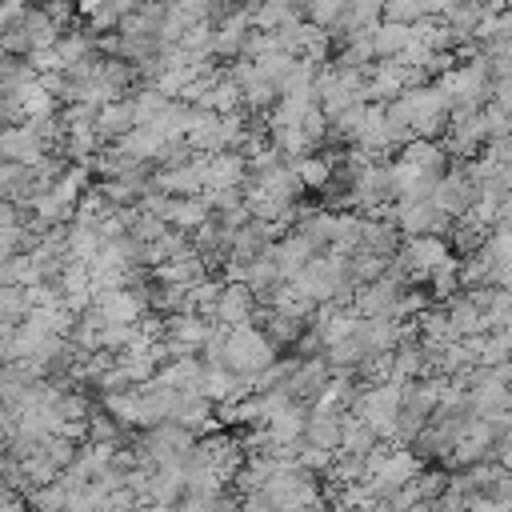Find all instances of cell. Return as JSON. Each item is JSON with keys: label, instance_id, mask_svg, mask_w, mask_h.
<instances>
[{"label": "cell", "instance_id": "cell-26", "mask_svg": "<svg viewBox=\"0 0 512 512\" xmlns=\"http://www.w3.org/2000/svg\"><path fill=\"white\" fill-rule=\"evenodd\" d=\"M412 44V32L404 24H376L372 28V56L376 60H396Z\"/></svg>", "mask_w": 512, "mask_h": 512}, {"label": "cell", "instance_id": "cell-19", "mask_svg": "<svg viewBox=\"0 0 512 512\" xmlns=\"http://www.w3.org/2000/svg\"><path fill=\"white\" fill-rule=\"evenodd\" d=\"M300 444L336 452V444H340V412H308L304 432H300Z\"/></svg>", "mask_w": 512, "mask_h": 512}, {"label": "cell", "instance_id": "cell-43", "mask_svg": "<svg viewBox=\"0 0 512 512\" xmlns=\"http://www.w3.org/2000/svg\"><path fill=\"white\" fill-rule=\"evenodd\" d=\"M264 52H276L272 32H256V28H248V36H244V44H240V60H256V56H264Z\"/></svg>", "mask_w": 512, "mask_h": 512}, {"label": "cell", "instance_id": "cell-33", "mask_svg": "<svg viewBox=\"0 0 512 512\" xmlns=\"http://www.w3.org/2000/svg\"><path fill=\"white\" fill-rule=\"evenodd\" d=\"M32 312V292L24 284H0V316L8 324H20Z\"/></svg>", "mask_w": 512, "mask_h": 512}, {"label": "cell", "instance_id": "cell-3", "mask_svg": "<svg viewBox=\"0 0 512 512\" xmlns=\"http://www.w3.org/2000/svg\"><path fill=\"white\" fill-rule=\"evenodd\" d=\"M472 200H476V184L460 172V164L448 168V172H440V176H436V188H432V196H428V204H432L436 212H444L448 220H460V216L472 208Z\"/></svg>", "mask_w": 512, "mask_h": 512}, {"label": "cell", "instance_id": "cell-12", "mask_svg": "<svg viewBox=\"0 0 512 512\" xmlns=\"http://www.w3.org/2000/svg\"><path fill=\"white\" fill-rule=\"evenodd\" d=\"M136 124H132V104L128 100H108L96 108V120H92V132L100 144H116L120 136H128Z\"/></svg>", "mask_w": 512, "mask_h": 512}, {"label": "cell", "instance_id": "cell-40", "mask_svg": "<svg viewBox=\"0 0 512 512\" xmlns=\"http://www.w3.org/2000/svg\"><path fill=\"white\" fill-rule=\"evenodd\" d=\"M340 12H344V0H312V4H308V12H304V20L328 32V28L336 24V16H340Z\"/></svg>", "mask_w": 512, "mask_h": 512}, {"label": "cell", "instance_id": "cell-27", "mask_svg": "<svg viewBox=\"0 0 512 512\" xmlns=\"http://www.w3.org/2000/svg\"><path fill=\"white\" fill-rule=\"evenodd\" d=\"M484 16H488V12H484L476 0H452L436 20H440V24H448L452 32H460V36H468V40H472V32H476V24H480Z\"/></svg>", "mask_w": 512, "mask_h": 512}, {"label": "cell", "instance_id": "cell-10", "mask_svg": "<svg viewBox=\"0 0 512 512\" xmlns=\"http://www.w3.org/2000/svg\"><path fill=\"white\" fill-rule=\"evenodd\" d=\"M40 156H44V144H40L36 132L28 128V120H24V124H8V128H0V160L32 168Z\"/></svg>", "mask_w": 512, "mask_h": 512}, {"label": "cell", "instance_id": "cell-2", "mask_svg": "<svg viewBox=\"0 0 512 512\" xmlns=\"http://www.w3.org/2000/svg\"><path fill=\"white\" fill-rule=\"evenodd\" d=\"M204 168H208V156L192 152L176 168H152V188L164 196H200L204 192Z\"/></svg>", "mask_w": 512, "mask_h": 512}, {"label": "cell", "instance_id": "cell-31", "mask_svg": "<svg viewBox=\"0 0 512 512\" xmlns=\"http://www.w3.org/2000/svg\"><path fill=\"white\" fill-rule=\"evenodd\" d=\"M292 168H296V180L304 184V192H320L332 180V164L324 160V152H308V156L292 160Z\"/></svg>", "mask_w": 512, "mask_h": 512}, {"label": "cell", "instance_id": "cell-7", "mask_svg": "<svg viewBox=\"0 0 512 512\" xmlns=\"http://www.w3.org/2000/svg\"><path fill=\"white\" fill-rule=\"evenodd\" d=\"M196 392H200L212 408H220V404L244 400V396H248V384H244V376H236V372H228V368H220V364H204Z\"/></svg>", "mask_w": 512, "mask_h": 512}, {"label": "cell", "instance_id": "cell-4", "mask_svg": "<svg viewBox=\"0 0 512 512\" xmlns=\"http://www.w3.org/2000/svg\"><path fill=\"white\" fill-rule=\"evenodd\" d=\"M396 256L404 260V268L412 272V280H424V272L436 268L440 260H448L452 252H448V240H440V236H400Z\"/></svg>", "mask_w": 512, "mask_h": 512}, {"label": "cell", "instance_id": "cell-8", "mask_svg": "<svg viewBox=\"0 0 512 512\" xmlns=\"http://www.w3.org/2000/svg\"><path fill=\"white\" fill-rule=\"evenodd\" d=\"M400 292H404L400 284H392L388 276H380L376 284L356 288V296H352V312H356V316H388V320H396Z\"/></svg>", "mask_w": 512, "mask_h": 512}, {"label": "cell", "instance_id": "cell-9", "mask_svg": "<svg viewBox=\"0 0 512 512\" xmlns=\"http://www.w3.org/2000/svg\"><path fill=\"white\" fill-rule=\"evenodd\" d=\"M168 420L172 424H180V428H188L196 440L200 436H208L212 428H216V416H212V404L200 396V392H176V400H172V412H168Z\"/></svg>", "mask_w": 512, "mask_h": 512}, {"label": "cell", "instance_id": "cell-28", "mask_svg": "<svg viewBox=\"0 0 512 512\" xmlns=\"http://www.w3.org/2000/svg\"><path fill=\"white\" fill-rule=\"evenodd\" d=\"M248 12H252V28H256V32H276L280 24L296 20L292 0H252Z\"/></svg>", "mask_w": 512, "mask_h": 512}, {"label": "cell", "instance_id": "cell-41", "mask_svg": "<svg viewBox=\"0 0 512 512\" xmlns=\"http://www.w3.org/2000/svg\"><path fill=\"white\" fill-rule=\"evenodd\" d=\"M296 128H300V132L320 148V144H324V136H328V116H324L316 104H308V112L300 116V124H296Z\"/></svg>", "mask_w": 512, "mask_h": 512}, {"label": "cell", "instance_id": "cell-47", "mask_svg": "<svg viewBox=\"0 0 512 512\" xmlns=\"http://www.w3.org/2000/svg\"><path fill=\"white\" fill-rule=\"evenodd\" d=\"M476 4H480L484 12H504V4H508V0H476Z\"/></svg>", "mask_w": 512, "mask_h": 512}, {"label": "cell", "instance_id": "cell-14", "mask_svg": "<svg viewBox=\"0 0 512 512\" xmlns=\"http://www.w3.org/2000/svg\"><path fill=\"white\" fill-rule=\"evenodd\" d=\"M148 272H152V284H176V288H192L196 280L208 276V268H204V260L196 252H184V256L164 260V264H152Z\"/></svg>", "mask_w": 512, "mask_h": 512}, {"label": "cell", "instance_id": "cell-11", "mask_svg": "<svg viewBox=\"0 0 512 512\" xmlns=\"http://www.w3.org/2000/svg\"><path fill=\"white\" fill-rule=\"evenodd\" d=\"M268 256H272V264H276V272H280V280H292L312 256H316V248L304 240V236H296V232H284L276 244H268Z\"/></svg>", "mask_w": 512, "mask_h": 512}, {"label": "cell", "instance_id": "cell-25", "mask_svg": "<svg viewBox=\"0 0 512 512\" xmlns=\"http://www.w3.org/2000/svg\"><path fill=\"white\" fill-rule=\"evenodd\" d=\"M208 328L212 324L204 316H196V312H172V316H164V336H172V340H180L188 348H200L204 336H208Z\"/></svg>", "mask_w": 512, "mask_h": 512}, {"label": "cell", "instance_id": "cell-44", "mask_svg": "<svg viewBox=\"0 0 512 512\" xmlns=\"http://www.w3.org/2000/svg\"><path fill=\"white\" fill-rule=\"evenodd\" d=\"M276 504L268 500V492L264 488H256V492H240L236 496V512H272Z\"/></svg>", "mask_w": 512, "mask_h": 512}, {"label": "cell", "instance_id": "cell-15", "mask_svg": "<svg viewBox=\"0 0 512 512\" xmlns=\"http://www.w3.org/2000/svg\"><path fill=\"white\" fill-rule=\"evenodd\" d=\"M200 372H204V360L200 356H180V360L160 364L152 372V384L172 388V392H196L200 388Z\"/></svg>", "mask_w": 512, "mask_h": 512}, {"label": "cell", "instance_id": "cell-36", "mask_svg": "<svg viewBox=\"0 0 512 512\" xmlns=\"http://www.w3.org/2000/svg\"><path fill=\"white\" fill-rule=\"evenodd\" d=\"M20 112H24V120H40V116L56 112V100L40 84H28V88H20Z\"/></svg>", "mask_w": 512, "mask_h": 512}, {"label": "cell", "instance_id": "cell-5", "mask_svg": "<svg viewBox=\"0 0 512 512\" xmlns=\"http://www.w3.org/2000/svg\"><path fill=\"white\" fill-rule=\"evenodd\" d=\"M92 308L100 312L104 324H136L148 312L144 300L132 288H104V292L92 296Z\"/></svg>", "mask_w": 512, "mask_h": 512}, {"label": "cell", "instance_id": "cell-48", "mask_svg": "<svg viewBox=\"0 0 512 512\" xmlns=\"http://www.w3.org/2000/svg\"><path fill=\"white\" fill-rule=\"evenodd\" d=\"M12 328H16V324H8V320L0 316V340H8V332H12Z\"/></svg>", "mask_w": 512, "mask_h": 512}, {"label": "cell", "instance_id": "cell-50", "mask_svg": "<svg viewBox=\"0 0 512 512\" xmlns=\"http://www.w3.org/2000/svg\"><path fill=\"white\" fill-rule=\"evenodd\" d=\"M136 512H140V508H136Z\"/></svg>", "mask_w": 512, "mask_h": 512}, {"label": "cell", "instance_id": "cell-18", "mask_svg": "<svg viewBox=\"0 0 512 512\" xmlns=\"http://www.w3.org/2000/svg\"><path fill=\"white\" fill-rule=\"evenodd\" d=\"M208 216H212V212H208V204H204L200 196H168V208H164V224H168V228L192 236Z\"/></svg>", "mask_w": 512, "mask_h": 512}, {"label": "cell", "instance_id": "cell-45", "mask_svg": "<svg viewBox=\"0 0 512 512\" xmlns=\"http://www.w3.org/2000/svg\"><path fill=\"white\" fill-rule=\"evenodd\" d=\"M24 12H28V0H0V32L16 28L24 20Z\"/></svg>", "mask_w": 512, "mask_h": 512}, {"label": "cell", "instance_id": "cell-30", "mask_svg": "<svg viewBox=\"0 0 512 512\" xmlns=\"http://www.w3.org/2000/svg\"><path fill=\"white\" fill-rule=\"evenodd\" d=\"M316 72H320V64L296 56L292 68H288V76L276 84V92H280V96H312V88H316Z\"/></svg>", "mask_w": 512, "mask_h": 512}, {"label": "cell", "instance_id": "cell-1", "mask_svg": "<svg viewBox=\"0 0 512 512\" xmlns=\"http://www.w3.org/2000/svg\"><path fill=\"white\" fill-rule=\"evenodd\" d=\"M272 360H276V348L268 344V336H264L256 324L228 328L220 368H228V372H236V376H252V372H260V368H268Z\"/></svg>", "mask_w": 512, "mask_h": 512}, {"label": "cell", "instance_id": "cell-22", "mask_svg": "<svg viewBox=\"0 0 512 512\" xmlns=\"http://www.w3.org/2000/svg\"><path fill=\"white\" fill-rule=\"evenodd\" d=\"M444 320H448V328H452V336L460 340V336H480L484 332V320H480V312L472 308V300L464 296V292H456L452 300H444Z\"/></svg>", "mask_w": 512, "mask_h": 512}, {"label": "cell", "instance_id": "cell-17", "mask_svg": "<svg viewBox=\"0 0 512 512\" xmlns=\"http://www.w3.org/2000/svg\"><path fill=\"white\" fill-rule=\"evenodd\" d=\"M244 176H248V168H244L240 152H212L208 168H204V192L208 188H240Z\"/></svg>", "mask_w": 512, "mask_h": 512}, {"label": "cell", "instance_id": "cell-21", "mask_svg": "<svg viewBox=\"0 0 512 512\" xmlns=\"http://www.w3.org/2000/svg\"><path fill=\"white\" fill-rule=\"evenodd\" d=\"M20 32H24V40H28V52H48V48H56V40H60V24H52L36 4H28L24 20H20Z\"/></svg>", "mask_w": 512, "mask_h": 512}, {"label": "cell", "instance_id": "cell-38", "mask_svg": "<svg viewBox=\"0 0 512 512\" xmlns=\"http://www.w3.org/2000/svg\"><path fill=\"white\" fill-rule=\"evenodd\" d=\"M292 60H296V56H284V52H264V56H256V60H252V72H256L260 80H268V84H280V80L288 76Z\"/></svg>", "mask_w": 512, "mask_h": 512}, {"label": "cell", "instance_id": "cell-42", "mask_svg": "<svg viewBox=\"0 0 512 512\" xmlns=\"http://www.w3.org/2000/svg\"><path fill=\"white\" fill-rule=\"evenodd\" d=\"M96 388H100V396H108V392H132L136 384H132V376H128L120 364H108V368L96 376Z\"/></svg>", "mask_w": 512, "mask_h": 512}, {"label": "cell", "instance_id": "cell-37", "mask_svg": "<svg viewBox=\"0 0 512 512\" xmlns=\"http://www.w3.org/2000/svg\"><path fill=\"white\" fill-rule=\"evenodd\" d=\"M420 0H380V24H404L412 28L420 20Z\"/></svg>", "mask_w": 512, "mask_h": 512}, {"label": "cell", "instance_id": "cell-34", "mask_svg": "<svg viewBox=\"0 0 512 512\" xmlns=\"http://www.w3.org/2000/svg\"><path fill=\"white\" fill-rule=\"evenodd\" d=\"M28 84H36V72H32L28 56H4V52H0V88L20 92V88H28Z\"/></svg>", "mask_w": 512, "mask_h": 512}, {"label": "cell", "instance_id": "cell-24", "mask_svg": "<svg viewBox=\"0 0 512 512\" xmlns=\"http://www.w3.org/2000/svg\"><path fill=\"white\" fill-rule=\"evenodd\" d=\"M508 404H512L508 384H480V388H468V416L492 420L496 412H508Z\"/></svg>", "mask_w": 512, "mask_h": 512}, {"label": "cell", "instance_id": "cell-39", "mask_svg": "<svg viewBox=\"0 0 512 512\" xmlns=\"http://www.w3.org/2000/svg\"><path fill=\"white\" fill-rule=\"evenodd\" d=\"M164 232H168V224H164L160 216H152V212H140V208H136V220L128 224V236H132V240H140V244H156Z\"/></svg>", "mask_w": 512, "mask_h": 512}, {"label": "cell", "instance_id": "cell-46", "mask_svg": "<svg viewBox=\"0 0 512 512\" xmlns=\"http://www.w3.org/2000/svg\"><path fill=\"white\" fill-rule=\"evenodd\" d=\"M4 228H20V204L12 200H0V232Z\"/></svg>", "mask_w": 512, "mask_h": 512}, {"label": "cell", "instance_id": "cell-16", "mask_svg": "<svg viewBox=\"0 0 512 512\" xmlns=\"http://www.w3.org/2000/svg\"><path fill=\"white\" fill-rule=\"evenodd\" d=\"M396 160L408 164V168H416V172H432V176H440L444 164H448V156L440 152V144H436V140H420V136L404 140V144L396 148Z\"/></svg>", "mask_w": 512, "mask_h": 512}, {"label": "cell", "instance_id": "cell-6", "mask_svg": "<svg viewBox=\"0 0 512 512\" xmlns=\"http://www.w3.org/2000/svg\"><path fill=\"white\" fill-rule=\"evenodd\" d=\"M256 316V300L244 284H220V296H216V308H212V324H224V328H244L252 324Z\"/></svg>", "mask_w": 512, "mask_h": 512}, {"label": "cell", "instance_id": "cell-49", "mask_svg": "<svg viewBox=\"0 0 512 512\" xmlns=\"http://www.w3.org/2000/svg\"><path fill=\"white\" fill-rule=\"evenodd\" d=\"M308 512H320V508H308Z\"/></svg>", "mask_w": 512, "mask_h": 512}, {"label": "cell", "instance_id": "cell-23", "mask_svg": "<svg viewBox=\"0 0 512 512\" xmlns=\"http://www.w3.org/2000/svg\"><path fill=\"white\" fill-rule=\"evenodd\" d=\"M264 140H268L284 160H300V156L316 152V144H312L296 124H268V128H264Z\"/></svg>", "mask_w": 512, "mask_h": 512}, {"label": "cell", "instance_id": "cell-13", "mask_svg": "<svg viewBox=\"0 0 512 512\" xmlns=\"http://www.w3.org/2000/svg\"><path fill=\"white\" fill-rule=\"evenodd\" d=\"M356 248L388 260V256H396V248H400V232H396V224L384 220V216H360V244H356Z\"/></svg>", "mask_w": 512, "mask_h": 512}, {"label": "cell", "instance_id": "cell-29", "mask_svg": "<svg viewBox=\"0 0 512 512\" xmlns=\"http://www.w3.org/2000/svg\"><path fill=\"white\" fill-rule=\"evenodd\" d=\"M424 280H428V300H436V304L452 300V296L460 292V276H456V256H448V260H440L436 268H428V272H424Z\"/></svg>", "mask_w": 512, "mask_h": 512}, {"label": "cell", "instance_id": "cell-32", "mask_svg": "<svg viewBox=\"0 0 512 512\" xmlns=\"http://www.w3.org/2000/svg\"><path fill=\"white\" fill-rule=\"evenodd\" d=\"M100 236H96V228H88V224H68V240H64V248H68V260H80V264H92V256L100 252Z\"/></svg>", "mask_w": 512, "mask_h": 512}, {"label": "cell", "instance_id": "cell-35", "mask_svg": "<svg viewBox=\"0 0 512 512\" xmlns=\"http://www.w3.org/2000/svg\"><path fill=\"white\" fill-rule=\"evenodd\" d=\"M120 436H124V428H120L108 412L92 408V416L84 420V440H96V444H120Z\"/></svg>", "mask_w": 512, "mask_h": 512}, {"label": "cell", "instance_id": "cell-20", "mask_svg": "<svg viewBox=\"0 0 512 512\" xmlns=\"http://www.w3.org/2000/svg\"><path fill=\"white\" fill-rule=\"evenodd\" d=\"M376 444L380 440L364 420H356L352 412H340V444H336L340 456H368Z\"/></svg>", "mask_w": 512, "mask_h": 512}]
</instances>
